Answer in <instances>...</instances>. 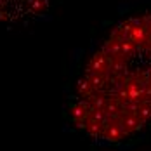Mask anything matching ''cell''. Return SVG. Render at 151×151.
I'll list each match as a JSON object with an SVG mask.
<instances>
[{
  "label": "cell",
  "mask_w": 151,
  "mask_h": 151,
  "mask_svg": "<svg viewBox=\"0 0 151 151\" xmlns=\"http://www.w3.org/2000/svg\"><path fill=\"white\" fill-rule=\"evenodd\" d=\"M66 125L97 150L151 136V0H125L71 56Z\"/></svg>",
  "instance_id": "cell-1"
}]
</instances>
